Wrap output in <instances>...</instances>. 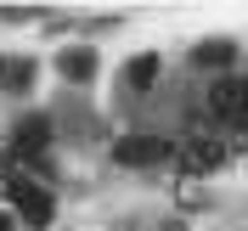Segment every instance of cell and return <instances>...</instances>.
I'll use <instances>...</instances> for the list:
<instances>
[{
  "label": "cell",
  "instance_id": "obj_1",
  "mask_svg": "<svg viewBox=\"0 0 248 231\" xmlns=\"http://www.w3.org/2000/svg\"><path fill=\"white\" fill-rule=\"evenodd\" d=\"M6 192H12V209L29 220L34 231H46V226H51V198H46V192H40V186H34L23 169H17V175H6Z\"/></svg>",
  "mask_w": 248,
  "mask_h": 231
},
{
  "label": "cell",
  "instance_id": "obj_2",
  "mask_svg": "<svg viewBox=\"0 0 248 231\" xmlns=\"http://www.w3.org/2000/svg\"><path fill=\"white\" fill-rule=\"evenodd\" d=\"M220 164H226V141H215V136H192L181 147V169L186 175H215Z\"/></svg>",
  "mask_w": 248,
  "mask_h": 231
},
{
  "label": "cell",
  "instance_id": "obj_3",
  "mask_svg": "<svg viewBox=\"0 0 248 231\" xmlns=\"http://www.w3.org/2000/svg\"><path fill=\"white\" fill-rule=\"evenodd\" d=\"M243 108H248V85L243 79H215L209 85V113L215 119H237L243 124Z\"/></svg>",
  "mask_w": 248,
  "mask_h": 231
},
{
  "label": "cell",
  "instance_id": "obj_4",
  "mask_svg": "<svg viewBox=\"0 0 248 231\" xmlns=\"http://www.w3.org/2000/svg\"><path fill=\"white\" fill-rule=\"evenodd\" d=\"M113 158H119V164H164V158H170V141L164 136H124L119 147H113Z\"/></svg>",
  "mask_w": 248,
  "mask_h": 231
},
{
  "label": "cell",
  "instance_id": "obj_5",
  "mask_svg": "<svg viewBox=\"0 0 248 231\" xmlns=\"http://www.w3.org/2000/svg\"><path fill=\"white\" fill-rule=\"evenodd\" d=\"M46 147H51V124H46V119L17 124V158H40Z\"/></svg>",
  "mask_w": 248,
  "mask_h": 231
},
{
  "label": "cell",
  "instance_id": "obj_6",
  "mask_svg": "<svg viewBox=\"0 0 248 231\" xmlns=\"http://www.w3.org/2000/svg\"><path fill=\"white\" fill-rule=\"evenodd\" d=\"M0 85L6 91H29L34 85V62L29 57H0Z\"/></svg>",
  "mask_w": 248,
  "mask_h": 231
},
{
  "label": "cell",
  "instance_id": "obj_7",
  "mask_svg": "<svg viewBox=\"0 0 248 231\" xmlns=\"http://www.w3.org/2000/svg\"><path fill=\"white\" fill-rule=\"evenodd\" d=\"M232 57H237V51L226 46V40H209V46H198V51H192V62H198V68H226Z\"/></svg>",
  "mask_w": 248,
  "mask_h": 231
},
{
  "label": "cell",
  "instance_id": "obj_8",
  "mask_svg": "<svg viewBox=\"0 0 248 231\" xmlns=\"http://www.w3.org/2000/svg\"><path fill=\"white\" fill-rule=\"evenodd\" d=\"M62 74L68 79H91L96 74V57L91 51H62Z\"/></svg>",
  "mask_w": 248,
  "mask_h": 231
},
{
  "label": "cell",
  "instance_id": "obj_9",
  "mask_svg": "<svg viewBox=\"0 0 248 231\" xmlns=\"http://www.w3.org/2000/svg\"><path fill=\"white\" fill-rule=\"evenodd\" d=\"M153 79H158V57H136L130 62V91H147Z\"/></svg>",
  "mask_w": 248,
  "mask_h": 231
},
{
  "label": "cell",
  "instance_id": "obj_10",
  "mask_svg": "<svg viewBox=\"0 0 248 231\" xmlns=\"http://www.w3.org/2000/svg\"><path fill=\"white\" fill-rule=\"evenodd\" d=\"M0 231H17V226H12V215H6V209H0Z\"/></svg>",
  "mask_w": 248,
  "mask_h": 231
},
{
  "label": "cell",
  "instance_id": "obj_11",
  "mask_svg": "<svg viewBox=\"0 0 248 231\" xmlns=\"http://www.w3.org/2000/svg\"><path fill=\"white\" fill-rule=\"evenodd\" d=\"M0 175H6V153H0Z\"/></svg>",
  "mask_w": 248,
  "mask_h": 231
},
{
  "label": "cell",
  "instance_id": "obj_12",
  "mask_svg": "<svg viewBox=\"0 0 248 231\" xmlns=\"http://www.w3.org/2000/svg\"><path fill=\"white\" fill-rule=\"evenodd\" d=\"M243 124H248V108H243Z\"/></svg>",
  "mask_w": 248,
  "mask_h": 231
}]
</instances>
